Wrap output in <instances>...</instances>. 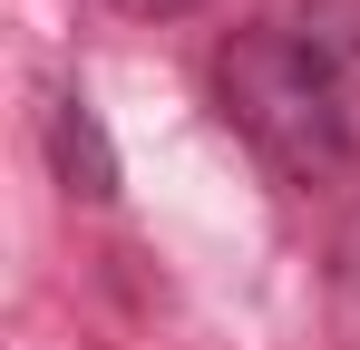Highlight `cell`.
<instances>
[{
	"label": "cell",
	"mask_w": 360,
	"mask_h": 350,
	"mask_svg": "<svg viewBox=\"0 0 360 350\" xmlns=\"http://www.w3.org/2000/svg\"><path fill=\"white\" fill-rule=\"evenodd\" d=\"M292 30H302V49L321 58V78H331V98H341V117L360 136V0H302Z\"/></svg>",
	"instance_id": "cell-3"
},
{
	"label": "cell",
	"mask_w": 360,
	"mask_h": 350,
	"mask_svg": "<svg viewBox=\"0 0 360 350\" xmlns=\"http://www.w3.org/2000/svg\"><path fill=\"white\" fill-rule=\"evenodd\" d=\"M214 98H224V117L253 136V156L302 175V185L360 166V136H351V117H341V98H331V78H321V58L302 49L292 20L234 30L224 58H214Z\"/></svg>",
	"instance_id": "cell-1"
},
{
	"label": "cell",
	"mask_w": 360,
	"mask_h": 350,
	"mask_svg": "<svg viewBox=\"0 0 360 350\" xmlns=\"http://www.w3.org/2000/svg\"><path fill=\"white\" fill-rule=\"evenodd\" d=\"M117 10H136V20H176V10H195V0H117Z\"/></svg>",
	"instance_id": "cell-5"
},
{
	"label": "cell",
	"mask_w": 360,
	"mask_h": 350,
	"mask_svg": "<svg viewBox=\"0 0 360 350\" xmlns=\"http://www.w3.org/2000/svg\"><path fill=\"white\" fill-rule=\"evenodd\" d=\"M331 341L360 350V214L331 233Z\"/></svg>",
	"instance_id": "cell-4"
},
{
	"label": "cell",
	"mask_w": 360,
	"mask_h": 350,
	"mask_svg": "<svg viewBox=\"0 0 360 350\" xmlns=\"http://www.w3.org/2000/svg\"><path fill=\"white\" fill-rule=\"evenodd\" d=\"M49 156H59V185H68V195H88V205L117 195V146H108V127H98V108H88L78 88L49 98Z\"/></svg>",
	"instance_id": "cell-2"
}]
</instances>
